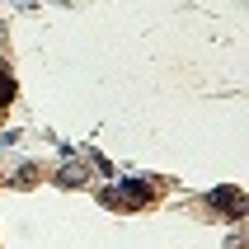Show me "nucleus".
<instances>
[{
    "label": "nucleus",
    "instance_id": "obj_2",
    "mask_svg": "<svg viewBox=\"0 0 249 249\" xmlns=\"http://www.w3.org/2000/svg\"><path fill=\"white\" fill-rule=\"evenodd\" d=\"M85 174H89L85 165H66V169H56V183H66V188H75V183H85Z\"/></svg>",
    "mask_w": 249,
    "mask_h": 249
},
{
    "label": "nucleus",
    "instance_id": "obj_3",
    "mask_svg": "<svg viewBox=\"0 0 249 249\" xmlns=\"http://www.w3.org/2000/svg\"><path fill=\"white\" fill-rule=\"evenodd\" d=\"M10 94H14V85H10V75L0 71V99H10Z\"/></svg>",
    "mask_w": 249,
    "mask_h": 249
},
{
    "label": "nucleus",
    "instance_id": "obj_1",
    "mask_svg": "<svg viewBox=\"0 0 249 249\" xmlns=\"http://www.w3.org/2000/svg\"><path fill=\"white\" fill-rule=\"evenodd\" d=\"M104 202H108V207H146V202H151V188L137 183V179H127L123 188H108Z\"/></svg>",
    "mask_w": 249,
    "mask_h": 249
}]
</instances>
